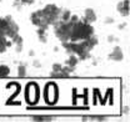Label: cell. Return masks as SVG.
Wrapping results in <instances>:
<instances>
[{"mask_svg":"<svg viewBox=\"0 0 130 122\" xmlns=\"http://www.w3.org/2000/svg\"><path fill=\"white\" fill-rule=\"evenodd\" d=\"M94 35V28L85 19H79L71 28L69 41H81Z\"/></svg>","mask_w":130,"mask_h":122,"instance_id":"cell-1","label":"cell"},{"mask_svg":"<svg viewBox=\"0 0 130 122\" xmlns=\"http://www.w3.org/2000/svg\"><path fill=\"white\" fill-rule=\"evenodd\" d=\"M61 44H63V47L69 54L76 55L79 60L85 61L90 57V51L84 47L81 41H65V43H61Z\"/></svg>","mask_w":130,"mask_h":122,"instance_id":"cell-2","label":"cell"},{"mask_svg":"<svg viewBox=\"0 0 130 122\" xmlns=\"http://www.w3.org/2000/svg\"><path fill=\"white\" fill-rule=\"evenodd\" d=\"M54 32L56 35V37L61 41V43H65V41H69V36H70V31H71V28H73V23L69 20L66 23H63L60 20L55 21L54 24Z\"/></svg>","mask_w":130,"mask_h":122,"instance_id":"cell-3","label":"cell"},{"mask_svg":"<svg viewBox=\"0 0 130 122\" xmlns=\"http://www.w3.org/2000/svg\"><path fill=\"white\" fill-rule=\"evenodd\" d=\"M41 11H43V15H44V17H45L46 23H48L49 26H50V25H53L55 21L59 20V16H60V13H61V9L58 8L55 4H48Z\"/></svg>","mask_w":130,"mask_h":122,"instance_id":"cell-4","label":"cell"},{"mask_svg":"<svg viewBox=\"0 0 130 122\" xmlns=\"http://www.w3.org/2000/svg\"><path fill=\"white\" fill-rule=\"evenodd\" d=\"M30 21H31V24H34L38 28H46V29L49 28V24L46 23V20H45V17L43 15V11L41 10L34 11L31 15H30Z\"/></svg>","mask_w":130,"mask_h":122,"instance_id":"cell-5","label":"cell"},{"mask_svg":"<svg viewBox=\"0 0 130 122\" xmlns=\"http://www.w3.org/2000/svg\"><path fill=\"white\" fill-rule=\"evenodd\" d=\"M5 17L8 20V28H6V30L4 32V35L11 40L13 37H15L16 35L19 34V26H18V24L14 21V19L11 16H5Z\"/></svg>","mask_w":130,"mask_h":122,"instance_id":"cell-6","label":"cell"},{"mask_svg":"<svg viewBox=\"0 0 130 122\" xmlns=\"http://www.w3.org/2000/svg\"><path fill=\"white\" fill-rule=\"evenodd\" d=\"M109 59L111 61H115V62H120V61L124 60V52H123L121 47L115 46L111 50V52L109 54Z\"/></svg>","mask_w":130,"mask_h":122,"instance_id":"cell-7","label":"cell"},{"mask_svg":"<svg viewBox=\"0 0 130 122\" xmlns=\"http://www.w3.org/2000/svg\"><path fill=\"white\" fill-rule=\"evenodd\" d=\"M129 0H123L118 4V13L120 14L121 16H128L129 15Z\"/></svg>","mask_w":130,"mask_h":122,"instance_id":"cell-8","label":"cell"},{"mask_svg":"<svg viewBox=\"0 0 130 122\" xmlns=\"http://www.w3.org/2000/svg\"><path fill=\"white\" fill-rule=\"evenodd\" d=\"M84 19L88 21V23H95L96 21V14H95V11L93 10V9H90V8H88V9H85V13H84Z\"/></svg>","mask_w":130,"mask_h":122,"instance_id":"cell-9","label":"cell"},{"mask_svg":"<svg viewBox=\"0 0 130 122\" xmlns=\"http://www.w3.org/2000/svg\"><path fill=\"white\" fill-rule=\"evenodd\" d=\"M31 121L34 122H50L54 121L53 116H48V115H32Z\"/></svg>","mask_w":130,"mask_h":122,"instance_id":"cell-10","label":"cell"},{"mask_svg":"<svg viewBox=\"0 0 130 122\" xmlns=\"http://www.w3.org/2000/svg\"><path fill=\"white\" fill-rule=\"evenodd\" d=\"M38 37L40 43H46L48 40V29L46 28H39L38 29Z\"/></svg>","mask_w":130,"mask_h":122,"instance_id":"cell-11","label":"cell"},{"mask_svg":"<svg viewBox=\"0 0 130 122\" xmlns=\"http://www.w3.org/2000/svg\"><path fill=\"white\" fill-rule=\"evenodd\" d=\"M11 43H13V45H15L16 47V52H20L21 50H23V37L18 34L15 37H13L11 39Z\"/></svg>","mask_w":130,"mask_h":122,"instance_id":"cell-12","label":"cell"},{"mask_svg":"<svg viewBox=\"0 0 130 122\" xmlns=\"http://www.w3.org/2000/svg\"><path fill=\"white\" fill-rule=\"evenodd\" d=\"M83 122H88V121H99V122H104L108 121V117L105 116H84L81 118Z\"/></svg>","mask_w":130,"mask_h":122,"instance_id":"cell-13","label":"cell"},{"mask_svg":"<svg viewBox=\"0 0 130 122\" xmlns=\"http://www.w3.org/2000/svg\"><path fill=\"white\" fill-rule=\"evenodd\" d=\"M78 62H79V59H78V56L74 55V54H70V56L68 57V60L65 61V64H66L68 66H70V67H75V66L78 65Z\"/></svg>","mask_w":130,"mask_h":122,"instance_id":"cell-14","label":"cell"},{"mask_svg":"<svg viewBox=\"0 0 130 122\" xmlns=\"http://www.w3.org/2000/svg\"><path fill=\"white\" fill-rule=\"evenodd\" d=\"M70 16H71V13H70L69 10H61L60 16H59V20L63 21V23H66V21H69Z\"/></svg>","mask_w":130,"mask_h":122,"instance_id":"cell-15","label":"cell"},{"mask_svg":"<svg viewBox=\"0 0 130 122\" xmlns=\"http://www.w3.org/2000/svg\"><path fill=\"white\" fill-rule=\"evenodd\" d=\"M10 74V69L8 65H0V77H6Z\"/></svg>","mask_w":130,"mask_h":122,"instance_id":"cell-16","label":"cell"},{"mask_svg":"<svg viewBox=\"0 0 130 122\" xmlns=\"http://www.w3.org/2000/svg\"><path fill=\"white\" fill-rule=\"evenodd\" d=\"M18 75L20 77H25L26 76V66L24 64H20L18 66Z\"/></svg>","mask_w":130,"mask_h":122,"instance_id":"cell-17","label":"cell"},{"mask_svg":"<svg viewBox=\"0 0 130 122\" xmlns=\"http://www.w3.org/2000/svg\"><path fill=\"white\" fill-rule=\"evenodd\" d=\"M32 3H34V0H15L14 5L18 6V8H21V5H24V4L29 5V4H32Z\"/></svg>","mask_w":130,"mask_h":122,"instance_id":"cell-18","label":"cell"},{"mask_svg":"<svg viewBox=\"0 0 130 122\" xmlns=\"http://www.w3.org/2000/svg\"><path fill=\"white\" fill-rule=\"evenodd\" d=\"M61 67H63V65H61V64H58V62H56V64H54V65L51 66V71H50V72H51V74L59 72V71L61 70Z\"/></svg>","mask_w":130,"mask_h":122,"instance_id":"cell-19","label":"cell"},{"mask_svg":"<svg viewBox=\"0 0 130 122\" xmlns=\"http://www.w3.org/2000/svg\"><path fill=\"white\" fill-rule=\"evenodd\" d=\"M32 65L35 66V67H41V64L39 62L38 60H34V62H32Z\"/></svg>","mask_w":130,"mask_h":122,"instance_id":"cell-20","label":"cell"},{"mask_svg":"<svg viewBox=\"0 0 130 122\" xmlns=\"http://www.w3.org/2000/svg\"><path fill=\"white\" fill-rule=\"evenodd\" d=\"M114 20L113 19H106V23H108V24H109V23H113Z\"/></svg>","mask_w":130,"mask_h":122,"instance_id":"cell-21","label":"cell"},{"mask_svg":"<svg viewBox=\"0 0 130 122\" xmlns=\"http://www.w3.org/2000/svg\"><path fill=\"white\" fill-rule=\"evenodd\" d=\"M128 110H129V108H128V107H125V108H124V112H125V113H128V112H129Z\"/></svg>","mask_w":130,"mask_h":122,"instance_id":"cell-22","label":"cell"},{"mask_svg":"<svg viewBox=\"0 0 130 122\" xmlns=\"http://www.w3.org/2000/svg\"><path fill=\"white\" fill-rule=\"evenodd\" d=\"M4 36H5V35H4V34L1 32V30H0V39H1V37H4Z\"/></svg>","mask_w":130,"mask_h":122,"instance_id":"cell-23","label":"cell"}]
</instances>
